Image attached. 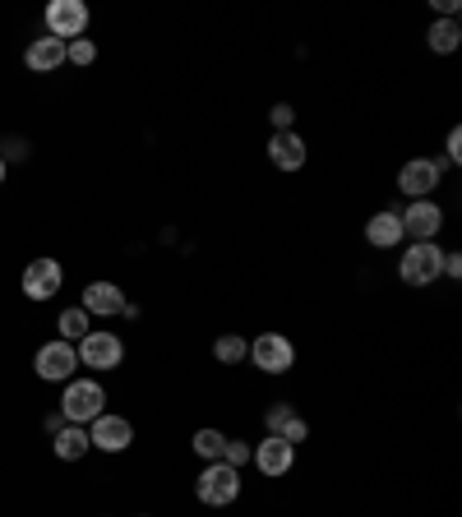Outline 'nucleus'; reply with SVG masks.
Returning <instances> with one entry per match:
<instances>
[{
  "mask_svg": "<svg viewBox=\"0 0 462 517\" xmlns=\"http://www.w3.org/2000/svg\"><path fill=\"white\" fill-rule=\"evenodd\" d=\"M88 430V444L98 448V453H125V448L134 444V421L130 416H116V411H102L93 425H84Z\"/></svg>",
  "mask_w": 462,
  "mask_h": 517,
  "instance_id": "f8f14e48",
  "label": "nucleus"
},
{
  "mask_svg": "<svg viewBox=\"0 0 462 517\" xmlns=\"http://www.w3.org/2000/svg\"><path fill=\"white\" fill-rule=\"evenodd\" d=\"M190 448H195L199 462H222V453H227V430H218V425H204V430H195Z\"/></svg>",
  "mask_w": 462,
  "mask_h": 517,
  "instance_id": "412c9836",
  "label": "nucleus"
},
{
  "mask_svg": "<svg viewBox=\"0 0 462 517\" xmlns=\"http://www.w3.org/2000/svg\"><path fill=\"white\" fill-rule=\"evenodd\" d=\"M33 370L42 384H70L74 370H79V351H74V342H61V337H51V342H42L33 356Z\"/></svg>",
  "mask_w": 462,
  "mask_h": 517,
  "instance_id": "0eeeda50",
  "label": "nucleus"
},
{
  "mask_svg": "<svg viewBox=\"0 0 462 517\" xmlns=\"http://www.w3.org/2000/svg\"><path fill=\"white\" fill-rule=\"evenodd\" d=\"M74 351H79V370H98V374L121 370V361H125L121 333H107V328H93L88 337H79Z\"/></svg>",
  "mask_w": 462,
  "mask_h": 517,
  "instance_id": "423d86ee",
  "label": "nucleus"
},
{
  "mask_svg": "<svg viewBox=\"0 0 462 517\" xmlns=\"http://www.w3.org/2000/svg\"><path fill=\"white\" fill-rule=\"evenodd\" d=\"M125 296L116 282H88L84 287V296H79V310L88 314V319H116V314L125 310Z\"/></svg>",
  "mask_w": 462,
  "mask_h": 517,
  "instance_id": "2eb2a0df",
  "label": "nucleus"
},
{
  "mask_svg": "<svg viewBox=\"0 0 462 517\" xmlns=\"http://www.w3.org/2000/svg\"><path fill=\"white\" fill-rule=\"evenodd\" d=\"M250 467H255L264 481H287V476L296 471V448L287 444V439H273V434H264V439L255 444Z\"/></svg>",
  "mask_w": 462,
  "mask_h": 517,
  "instance_id": "9d476101",
  "label": "nucleus"
},
{
  "mask_svg": "<svg viewBox=\"0 0 462 517\" xmlns=\"http://www.w3.org/2000/svg\"><path fill=\"white\" fill-rule=\"evenodd\" d=\"M245 361L255 365L259 374H268V379H282V374L296 370V342L287 333H278V328H264V333L250 337V356Z\"/></svg>",
  "mask_w": 462,
  "mask_h": 517,
  "instance_id": "7ed1b4c3",
  "label": "nucleus"
},
{
  "mask_svg": "<svg viewBox=\"0 0 462 517\" xmlns=\"http://www.w3.org/2000/svg\"><path fill=\"white\" fill-rule=\"evenodd\" d=\"M250 457H255V444L241 439V434H227V453H222V462L236 467V471H245V467H250Z\"/></svg>",
  "mask_w": 462,
  "mask_h": 517,
  "instance_id": "5701e85b",
  "label": "nucleus"
},
{
  "mask_svg": "<svg viewBox=\"0 0 462 517\" xmlns=\"http://www.w3.org/2000/svg\"><path fill=\"white\" fill-rule=\"evenodd\" d=\"M444 277V245L439 241H407L398 254V282L402 287H435Z\"/></svg>",
  "mask_w": 462,
  "mask_h": 517,
  "instance_id": "f257e3e1",
  "label": "nucleus"
},
{
  "mask_svg": "<svg viewBox=\"0 0 462 517\" xmlns=\"http://www.w3.org/2000/svg\"><path fill=\"white\" fill-rule=\"evenodd\" d=\"M5 171H10V167H5V157H0V185H5Z\"/></svg>",
  "mask_w": 462,
  "mask_h": 517,
  "instance_id": "cd10ccee",
  "label": "nucleus"
},
{
  "mask_svg": "<svg viewBox=\"0 0 462 517\" xmlns=\"http://www.w3.org/2000/svg\"><path fill=\"white\" fill-rule=\"evenodd\" d=\"M426 47L435 51V56H453V51L462 47V24L458 19H435V24L426 28Z\"/></svg>",
  "mask_w": 462,
  "mask_h": 517,
  "instance_id": "6ab92c4d",
  "label": "nucleus"
},
{
  "mask_svg": "<svg viewBox=\"0 0 462 517\" xmlns=\"http://www.w3.org/2000/svg\"><path fill=\"white\" fill-rule=\"evenodd\" d=\"M439 190H444V162L439 157H407L398 167V194H407V204L435 199Z\"/></svg>",
  "mask_w": 462,
  "mask_h": 517,
  "instance_id": "39448f33",
  "label": "nucleus"
},
{
  "mask_svg": "<svg viewBox=\"0 0 462 517\" xmlns=\"http://www.w3.org/2000/svg\"><path fill=\"white\" fill-rule=\"evenodd\" d=\"M268 125H273V134L296 130V107H292V102H273V111H268Z\"/></svg>",
  "mask_w": 462,
  "mask_h": 517,
  "instance_id": "393cba45",
  "label": "nucleus"
},
{
  "mask_svg": "<svg viewBox=\"0 0 462 517\" xmlns=\"http://www.w3.org/2000/svg\"><path fill=\"white\" fill-rule=\"evenodd\" d=\"M245 356H250V337L245 333H218L213 337V361L218 365L236 370V365H245Z\"/></svg>",
  "mask_w": 462,
  "mask_h": 517,
  "instance_id": "aec40b11",
  "label": "nucleus"
},
{
  "mask_svg": "<svg viewBox=\"0 0 462 517\" xmlns=\"http://www.w3.org/2000/svg\"><path fill=\"white\" fill-rule=\"evenodd\" d=\"M19 287H24V296H28L33 305L51 301V296H61V287H65L61 259H51V254H42V259H28L24 277H19Z\"/></svg>",
  "mask_w": 462,
  "mask_h": 517,
  "instance_id": "6e6552de",
  "label": "nucleus"
},
{
  "mask_svg": "<svg viewBox=\"0 0 462 517\" xmlns=\"http://www.w3.org/2000/svg\"><path fill=\"white\" fill-rule=\"evenodd\" d=\"M444 157H449V167H462V130L458 125L444 134Z\"/></svg>",
  "mask_w": 462,
  "mask_h": 517,
  "instance_id": "a878e982",
  "label": "nucleus"
},
{
  "mask_svg": "<svg viewBox=\"0 0 462 517\" xmlns=\"http://www.w3.org/2000/svg\"><path fill=\"white\" fill-rule=\"evenodd\" d=\"M56 333H61V342H79V337L93 333V319H88L79 305H70V310H61V319H56Z\"/></svg>",
  "mask_w": 462,
  "mask_h": 517,
  "instance_id": "4be33fe9",
  "label": "nucleus"
},
{
  "mask_svg": "<svg viewBox=\"0 0 462 517\" xmlns=\"http://www.w3.org/2000/svg\"><path fill=\"white\" fill-rule=\"evenodd\" d=\"M444 277H462V250H444Z\"/></svg>",
  "mask_w": 462,
  "mask_h": 517,
  "instance_id": "bb28decb",
  "label": "nucleus"
},
{
  "mask_svg": "<svg viewBox=\"0 0 462 517\" xmlns=\"http://www.w3.org/2000/svg\"><path fill=\"white\" fill-rule=\"evenodd\" d=\"M264 434H273V439H287L292 448H301L305 439H310V421H305V416L292 407V402H268V411H264Z\"/></svg>",
  "mask_w": 462,
  "mask_h": 517,
  "instance_id": "ddd939ff",
  "label": "nucleus"
},
{
  "mask_svg": "<svg viewBox=\"0 0 462 517\" xmlns=\"http://www.w3.org/2000/svg\"><path fill=\"white\" fill-rule=\"evenodd\" d=\"M51 453L61 457V462H79L84 453H93L88 430H84V425H61V430L51 434Z\"/></svg>",
  "mask_w": 462,
  "mask_h": 517,
  "instance_id": "a211bd4d",
  "label": "nucleus"
},
{
  "mask_svg": "<svg viewBox=\"0 0 462 517\" xmlns=\"http://www.w3.org/2000/svg\"><path fill=\"white\" fill-rule=\"evenodd\" d=\"M139 517H153V513H139Z\"/></svg>",
  "mask_w": 462,
  "mask_h": 517,
  "instance_id": "c85d7f7f",
  "label": "nucleus"
},
{
  "mask_svg": "<svg viewBox=\"0 0 462 517\" xmlns=\"http://www.w3.org/2000/svg\"><path fill=\"white\" fill-rule=\"evenodd\" d=\"M402 222V236L407 241H439V231H444V204L439 199H412V204L398 213Z\"/></svg>",
  "mask_w": 462,
  "mask_h": 517,
  "instance_id": "1a4fd4ad",
  "label": "nucleus"
},
{
  "mask_svg": "<svg viewBox=\"0 0 462 517\" xmlns=\"http://www.w3.org/2000/svg\"><path fill=\"white\" fill-rule=\"evenodd\" d=\"M24 65L33 74H56L65 65V42H56V37H33V42H28L24 47Z\"/></svg>",
  "mask_w": 462,
  "mask_h": 517,
  "instance_id": "f3484780",
  "label": "nucleus"
},
{
  "mask_svg": "<svg viewBox=\"0 0 462 517\" xmlns=\"http://www.w3.org/2000/svg\"><path fill=\"white\" fill-rule=\"evenodd\" d=\"M268 162L282 171V176H296V171L310 162V144H305L296 130H282V134H268Z\"/></svg>",
  "mask_w": 462,
  "mask_h": 517,
  "instance_id": "4468645a",
  "label": "nucleus"
},
{
  "mask_svg": "<svg viewBox=\"0 0 462 517\" xmlns=\"http://www.w3.org/2000/svg\"><path fill=\"white\" fill-rule=\"evenodd\" d=\"M93 61H98V42H88V37H74V42H65V65H79V70H88Z\"/></svg>",
  "mask_w": 462,
  "mask_h": 517,
  "instance_id": "b1692460",
  "label": "nucleus"
},
{
  "mask_svg": "<svg viewBox=\"0 0 462 517\" xmlns=\"http://www.w3.org/2000/svg\"><path fill=\"white\" fill-rule=\"evenodd\" d=\"M61 421L65 425H93L107 411V388H102V379H79L74 374L70 384H61Z\"/></svg>",
  "mask_w": 462,
  "mask_h": 517,
  "instance_id": "f03ea898",
  "label": "nucleus"
},
{
  "mask_svg": "<svg viewBox=\"0 0 462 517\" xmlns=\"http://www.w3.org/2000/svg\"><path fill=\"white\" fill-rule=\"evenodd\" d=\"M42 19H47V37H56V42H74V37H84L88 28V5L84 0H51L47 10H42Z\"/></svg>",
  "mask_w": 462,
  "mask_h": 517,
  "instance_id": "9b49d317",
  "label": "nucleus"
},
{
  "mask_svg": "<svg viewBox=\"0 0 462 517\" xmlns=\"http://www.w3.org/2000/svg\"><path fill=\"white\" fill-rule=\"evenodd\" d=\"M241 490H245L241 471L227 467V462H204L195 476V499L204 508H231L241 499Z\"/></svg>",
  "mask_w": 462,
  "mask_h": 517,
  "instance_id": "20e7f679",
  "label": "nucleus"
},
{
  "mask_svg": "<svg viewBox=\"0 0 462 517\" xmlns=\"http://www.w3.org/2000/svg\"><path fill=\"white\" fill-rule=\"evenodd\" d=\"M402 241H407V236H402L398 208H379V213L365 217V245H370V250H398Z\"/></svg>",
  "mask_w": 462,
  "mask_h": 517,
  "instance_id": "dca6fc26",
  "label": "nucleus"
}]
</instances>
